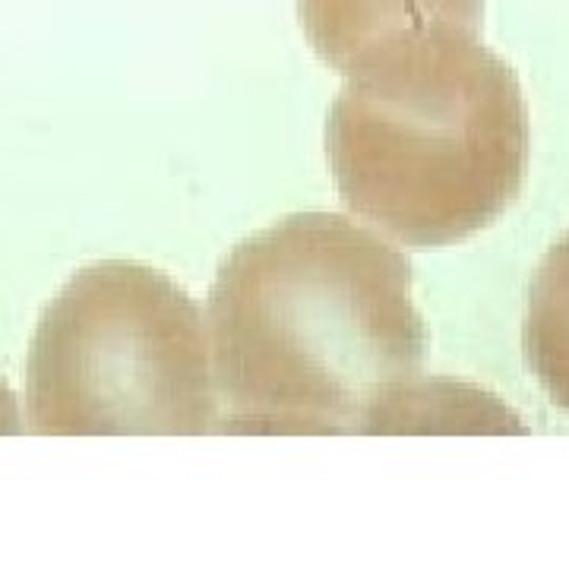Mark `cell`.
<instances>
[{
    "label": "cell",
    "mask_w": 569,
    "mask_h": 569,
    "mask_svg": "<svg viewBox=\"0 0 569 569\" xmlns=\"http://www.w3.org/2000/svg\"><path fill=\"white\" fill-rule=\"evenodd\" d=\"M206 323L231 433L389 430L425 365L406 253L336 212L288 216L234 247Z\"/></svg>",
    "instance_id": "6da1fadb"
},
{
    "label": "cell",
    "mask_w": 569,
    "mask_h": 569,
    "mask_svg": "<svg viewBox=\"0 0 569 569\" xmlns=\"http://www.w3.org/2000/svg\"><path fill=\"white\" fill-rule=\"evenodd\" d=\"M529 146L512 67L459 26L367 51L326 123L339 197L406 247L456 244L497 222L526 183Z\"/></svg>",
    "instance_id": "7a4b0ae2"
},
{
    "label": "cell",
    "mask_w": 569,
    "mask_h": 569,
    "mask_svg": "<svg viewBox=\"0 0 569 569\" xmlns=\"http://www.w3.org/2000/svg\"><path fill=\"white\" fill-rule=\"evenodd\" d=\"M41 437H200L222 425L203 310L152 266H86L41 313L26 365Z\"/></svg>",
    "instance_id": "3957f363"
},
{
    "label": "cell",
    "mask_w": 569,
    "mask_h": 569,
    "mask_svg": "<svg viewBox=\"0 0 569 569\" xmlns=\"http://www.w3.org/2000/svg\"><path fill=\"white\" fill-rule=\"evenodd\" d=\"M310 48L346 77L377 44L430 29L459 26L481 32L485 0H298Z\"/></svg>",
    "instance_id": "277c9868"
},
{
    "label": "cell",
    "mask_w": 569,
    "mask_h": 569,
    "mask_svg": "<svg viewBox=\"0 0 569 569\" xmlns=\"http://www.w3.org/2000/svg\"><path fill=\"white\" fill-rule=\"evenodd\" d=\"M526 355L553 406L569 411V234L550 247L529 291Z\"/></svg>",
    "instance_id": "5b68a950"
},
{
    "label": "cell",
    "mask_w": 569,
    "mask_h": 569,
    "mask_svg": "<svg viewBox=\"0 0 569 569\" xmlns=\"http://www.w3.org/2000/svg\"><path fill=\"white\" fill-rule=\"evenodd\" d=\"M22 430V418H20V408H17V399H13V392L10 387L3 383V377H0V437H13V433H20Z\"/></svg>",
    "instance_id": "8992f818"
}]
</instances>
